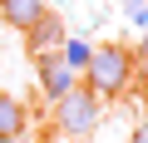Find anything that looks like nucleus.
I'll list each match as a JSON object with an SVG mask.
<instances>
[{"label":"nucleus","mask_w":148,"mask_h":143,"mask_svg":"<svg viewBox=\"0 0 148 143\" xmlns=\"http://www.w3.org/2000/svg\"><path fill=\"white\" fill-rule=\"evenodd\" d=\"M133 84V49L123 44H99L84 64V89L94 99H123Z\"/></svg>","instance_id":"nucleus-1"},{"label":"nucleus","mask_w":148,"mask_h":143,"mask_svg":"<svg viewBox=\"0 0 148 143\" xmlns=\"http://www.w3.org/2000/svg\"><path fill=\"white\" fill-rule=\"evenodd\" d=\"M99 104H104V99H94L84 84H74V89L54 104V123H59V133H69V138L94 133V123H99Z\"/></svg>","instance_id":"nucleus-2"},{"label":"nucleus","mask_w":148,"mask_h":143,"mask_svg":"<svg viewBox=\"0 0 148 143\" xmlns=\"http://www.w3.org/2000/svg\"><path fill=\"white\" fill-rule=\"evenodd\" d=\"M64 40H69V35H64V20H59L54 10H45V15L25 30V49H30L35 59H40V54H59Z\"/></svg>","instance_id":"nucleus-3"},{"label":"nucleus","mask_w":148,"mask_h":143,"mask_svg":"<svg viewBox=\"0 0 148 143\" xmlns=\"http://www.w3.org/2000/svg\"><path fill=\"white\" fill-rule=\"evenodd\" d=\"M74 84H79V79H74V69H69L59 54H40V89H45L49 104H59Z\"/></svg>","instance_id":"nucleus-4"},{"label":"nucleus","mask_w":148,"mask_h":143,"mask_svg":"<svg viewBox=\"0 0 148 143\" xmlns=\"http://www.w3.org/2000/svg\"><path fill=\"white\" fill-rule=\"evenodd\" d=\"M25 128H30V114H25V104H20L15 94H0V143H15V138H25Z\"/></svg>","instance_id":"nucleus-5"},{"label":"nucleus","mask_w":148,"mask_h":143,"mask_svg":"<svg viewBox=\"0 0 148 143\" xmlns=\"http://www.w3.org/2000/svg\"><path fill=\"white\" fill-rule=\"evenodd\" d=\"M0 15H5V25H10V30H20V35H25V30L45 15V0H0Z\"/></svg>","instance_id":"nucleus-6"},{"label":"nucleus","mask_w":148,"mask_h":143,"mask_svg":"<svg viewBox=\"0 0 148 143\" xmlns=\"http://www.w3.org/2000/svg\"><path fill=\"white\" fill-rule=\"evenodd\" d=\"M89 54H94V44H84V40H64V44H59V59L74 69V74L89 64Z\"/></svg>","instance_id":"nucleus-7"},{"label":"nucleus","mask_w":148,"mask_h":143,"mask_svg":"<svg viewBox=\"0 0 148 143\" xmlns=\"http://www.w3.org/2000/svg\"><path fill=\"white\" fill-rule=\"evenodd\" d=\"M133 64H143V74H148V30H143V40H138V49H133Z\"/></svg>","instance_id":"nucleus-8"},{"label":"nucleus","mask_w":148,"mask_h":143,"mask_svg":"<svg viewBox=\"0 0 148 143\" xmlns=\"http://www.w3.org/2000/svg\"><path fill=\"white\" fill-rule=\"evenodd\" d=\"M133 143H148V114L138 118V128H133Z\"/></svg>","instance_id":"nucleus-9"},{"label":"nucleus","mask_w":148,"mask_h":143,"mask_svg":"<svg viewBox=\"0 0 148 143\" xmlns=\"http://www.w3.org/2000/svg\"><path fill=\"white\" fill-rule=\"evenodd\" d=\"M133 25H143V30H148V5H133Z\"/></svg>","instance_id":"nucleus-10"},{"label":"nucleus","mask_w":148,"mask_h":143,"mask_svg":"<svg viewBox=\"0 0 148 143\" xmlns=\"http://www.w3.org/2000/svg\"><path fill=\"white\" fill-rule=\"evenodd\" d=\"M133 5H148V0H128V10H133Z\"/></svg>","instance_id":"nucleus-11"}]
</instances>
